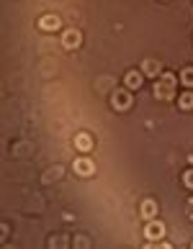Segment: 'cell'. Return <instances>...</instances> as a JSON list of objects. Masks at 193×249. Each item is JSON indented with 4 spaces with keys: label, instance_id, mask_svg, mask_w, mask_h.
Returning <instances> with one entry per match:
<instances>
[{
    "label": "cell",
    "instance_id": "cell-11",
    "mask_svg": "<svg viewBox=\"0 0 193 249\" xmlns=\"http://www.w3.org/2000/svg\"><path fill=\"white\" fill-rule=\"evenodd\" d=\"M180 82L186 88H193V67H183L180 70Z\"/></svg>",
    "mask_w": 193,
    "mask_h": 249
},
{
    "label": "cell",
    "instance_id": "cell-3",
    "mask_svg": "<svg viewBox=\"0 0 193 249\" xmlns=\"http://www.w3.org/2000/svg\"><path fill=\"white\" fill-rule=\"evenodd\" d=\"M80 44H82V34H80L77 29H67V31L62 34V47H64V49L72 52V49H77Z\"/></svg>",
    "mask_w": 193,
    "mask_h": 249
},
{
    "label": "cell",
    "instance_id": "cell-7",
    "mask_svg": "<svg viewBox=\"0 0 193 249\" xmlns=\"http://www.w3.org/2000/svg\"><path fill=\"white\" fill-rule=\"evenodd\" d=\"M157 211H160V206H157V203H154L152 198H147V200L142 203L139 213H142V218H147V221H150V218H154V216H157Z\"/></svg>",
    "mask_w": 193,
    "mask_h": 249
},
{
    "label": "cell",
    "instance_id": "cell-5",
    "mask_svg": "<svg viewBox=\"0 0 193 249\" xmlns=\"http://www.w3.org/2000/svg\"><path fill=\"white\" fill-rule=\"evenodd\" d=\"M75 172L82 175V178H90V175L96 172V162L88 160V157H77L75 160Z\"/></svg>",
    "mask_w": 193,
    "mask_h": 249
},
{
    "label": "cell",
    "instance_id": "cell-2",
    "mask_svg": "<svg viewBox=\"0 0 193 249\" xmlns=\"http://www.w3.org/2000/svg\"><path fill=\"white\" fill-rule=\"evenodd\" d=\"M144 236H147V242H160V239L165 236V226H162V221H154V218L147 221V226H144Z\"/></svg>",
    "mask_w": 193,
    "mask_h": 249
},
{
    "label": "cell",
    "instance_id": "cell-1",
    "mask_svg": "<svg viewBox=\"0 0 193 249\" xmlns=\"http://www.w3.org/2000/svg\"><path fill=\"white\" fill-rule=\"evenodd\" d=\"M175 85H178L175 75L165 72L162 80L157 82V85H154V98H157V100H173V98H175Z\"/></svg>",
    "mask_w": 193,
    "mask_h": 249
},
{
    "label": "cell",
    "instance_id": "cell-6",
    "mask_svg": "<svg viewBox=\"0 0 193 249\" xmlns=\"http://www.w3.org/2000/svg\"><path fill=\"white\" fill-rule=\"evenodd\" d=\"M59 26H62V18L54 16V13H47V16L39 18V29H44V31H57Z\"/></svg>",
    "mask_w": 193,
    "mask_h": 249
},
{
    "label": "cell",
    "instance_id": "cell-12",
    "mask_svg": "<svg viewBox=\"0 0 193 249\" xmlns=\"http://www.w3.org/2000/svg\"><path fill=\"white\" fill-rule=\"evenodd\" d=\"M180 108L183 110H191L193 108V93H183L180 95Z\"/></svg>",
    "mask_w": 193,
    "mask_h": 249
},
{
    "label": "cell",
    "instance_id": "cell-14",
    "mask_svg": "<svg viewBox=\"0 0 193 249\" xmlns=\"http://www.w3.org/2000/svg\"><path fill=\"white\" fill-rule=\"evenodd\" d=\"M183 185H186V188H191V190H193V170H188L186 175H183Z\"/></svg>",
    "mask_w": 193,
    "mask_h": 249
},
{
    "label": "cell",
    "instance_id": "cell-10",
    "mask_svg": "<svg viewBox=\"0 0 193 249\" xmlns=\"http://www.w3.org/2000/svg\"><path fill=\"white\" fill-rule=\"evenodd\" d=\"M144 75H150V77H157L160 75V70H162V64L157 62V59H144Z\"/></svg>",
    "mask_w": 193,
    "mask_h": 249
},
{
    "label": "cell",
    "instance_id": "cell-9",
    "mask_svg": "<svg viewBox=\"0 0 193 249\" xmlns=\"http://www.w3.org/2000/svg\"><path fill=\"white\" fill-rule=\"evenodd\" d=\"M124 82H126V90H139L142 88V75L139 72H126Z\"/></svg>",
    "mask_w": 193,
    "mask_h": 249
},
{
    "label": "cell",
    "instance_id": "cell-16",
    "mask_svg": "<svg viewBox=\"0 0 193 249\" xmlns=\"http://www.w3.org/2000/svg\"><path fill=\"white\" fill-rule=\"evenodd\" d=\"M188 162H191V164H193V154H191V157H188Z\"/></svg>",
    "mask_w": 193,
    "mask_h": 249
},
{
    "label": "cell",
    "instance_id": "cell-15",
    "mask_svg": "<svg viewBox=\"0 0 193 249\" xmlns=\"http://www.w3.org/2000/svg\"><path fill=\"white\" fill-rule=\"evenodd\" d=\"M188 218H193V198L188 200Z\"/></svg>",
    "mask_w": 193,
    "mask_h": 249
},
{
    "label": "cell",
    "instance_id": "cell-4",
    "mask_svg": "<svg viewBox=\"0 0 193 249\" xmlns=\"http://www.w3.org/2000/svg\"><path fill=\"white\" fill-rule=\"evenodd\" d=\"M111 106L116 110H126L129 106H132V95H129V90H116V93L111 95Z\"/></svg>",
    "mask_w": 193,
    "mask_h": 249
},
{
    "label": "cell",
    "instance_id": "cell-13",
    "mask_svg": "<svg viewBox=\"0 0 193 249\" xmlns=\"http://www.w3.org/2000/svg\"><path fill=\"white\" fill-rule=\"evenodd\" d=\"M54 178H62V167H54V170H49L47 175H44V180H54Z\"/></svg>",
    "mask_w": 193,
    "mask_h": 249
},
{
    "label": "cell",
    "instance_id": "cell-8",
    "mask_svg": "<svg viewBox=\"0 0 193 249\" xmlns=\"http://www.w3.org/2000/svg\"><path fill=\"white\" fill-rule=\"evenodd\" d=\"M75 146H77V152H90V149H93V139H90V134H77L75 136Z\"/></svg>",
    "mask_w": 193,
    "mask_h": 249
}]
</instances>
